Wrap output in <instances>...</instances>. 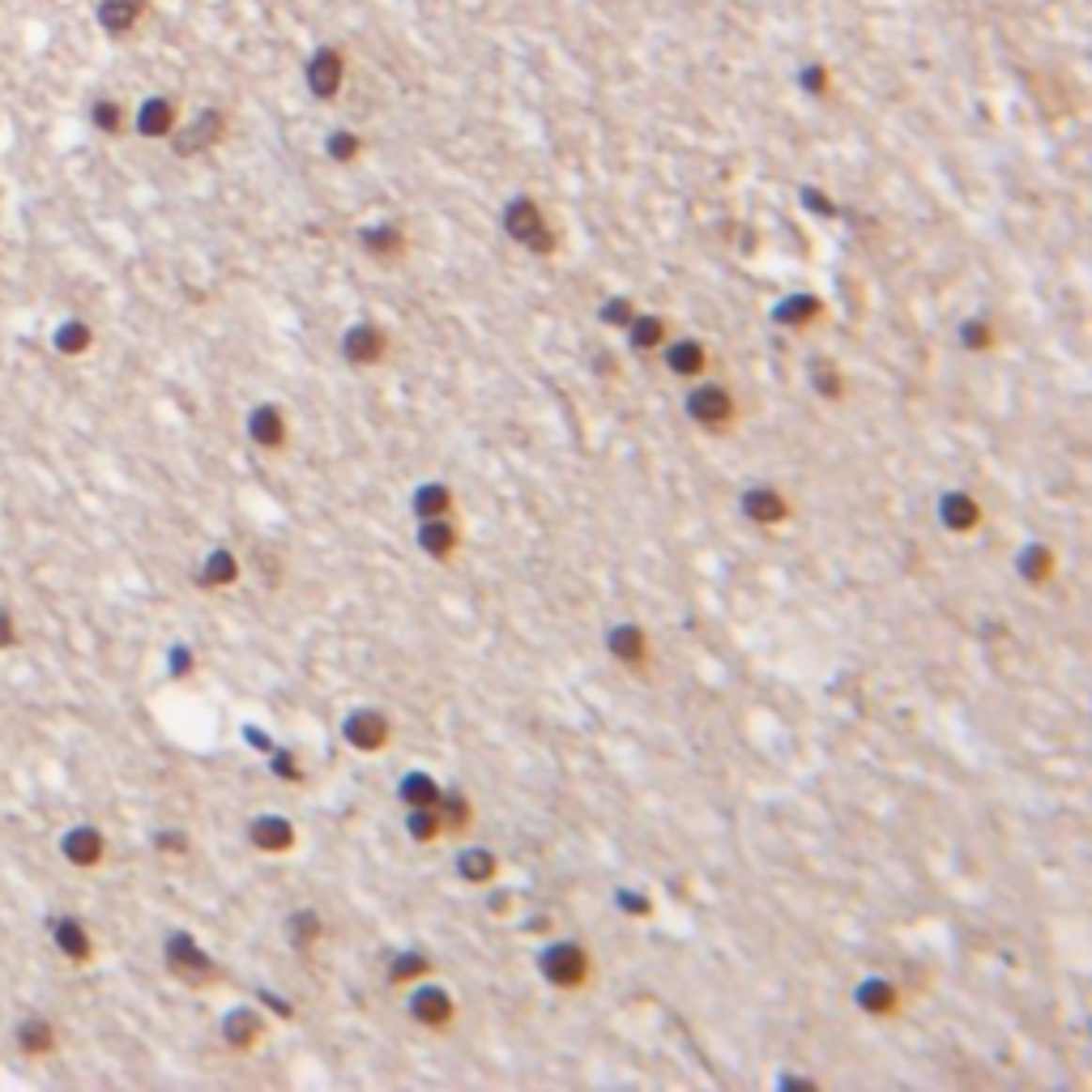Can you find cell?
Returning <instances> with one entry per match:
<instances>
[{"mask_svg":"<svg viewBox=\"0 0 1092 1092\" xmlns=\"http://www.w3.org/2000/svg\"><path fill=\"white\" fill-rule=\"evenodd\" d=\"M683 410H687V418L709 435H730L734 427H739V414H742L730 384L704 380V376L692 380V389H687V398H683Z\"/></svg>","mask_w":1092,"mask_h":1092,"instance_id":"cell-1","label":"cell"},{"mask_svg":"<svg viewBox=\"0 0 1092 1092\" xmlns=\"http://www.w3.org/2000/svg\"><path fill=\"white\" fill-rule=\"evenodd\" d=\"M538 973L546 986H555L559 994H581L593 986V956L576 939H559V944L542 947L538 956Z\"/></svg>","mask_w":1092,"mask_h":1092,"instance_id":"cell-2","label":"cell"},{"mask_svg":"<svg viewBox=\"0 0 1092 1092\" xmlns=\"http://www.w3.org/2000/svg\"><path fill=\"white\" fill-rule=\"evenodd\" d=\"M406 1011L418 1028H427V1033H448V1028L457 1024V999L448 994V986H440V981H431V977L410 986Z\"/></svg>","mask_w":1092,"mask_h":1092,"instance_id":"cell-3","label":"cell"},{"mask_svg":"<svg viewBox=\"0 0 1092 1092\" xmlns=\"http://www.w3.org/2000/svg\"><path fill=\"white\" fill-rule=\"evenodd\" d=\"M739 512L759 529H781L794 521V500L772 482H756L739 495Z\"/></svg>","mask_w":1092,"mask_h":1092,"instance_id":"cell-4","label":"cell"},{"mask_svg":"<svg viewBox=\"0 0 1092 1092\" xmlns=\"http://www.w3.org/2000/svg\"><path fill=\"white\" fill-rule=\"evenodd\" d=\"M606 653L632 675H648V666H653V640L636 619L615 623L611 636H606Z\"/></svg>","mask_w":1092,"mask_h":1092,"instance_id":"cell-5","label":"cell"},{"mask_svg":"<svg viewBox=\"0 0 1092 1092\" xmlns=\"http://www.w3.org/2000/svg\"><path fill=\"white\" fill-rule=\"evenodd\" d=\"M342 739L351 742L359 756H376V751L389 747L393 722H389V713H380V709H351L342 722Z\"/></svg>","mask_w":1092,"mask_h":1092,"instance_id":"cell-6","label":"cell"},{"mask_svg":"<svg viewBox=\"0 0 1092 1092\" xmlns=\"http://www.w3.org/2000/svg\"><path fill=\"white\" fill-rule=\"evenodd\" d=\"M167 969L176 973L184 986H193V991H201V986L218 981V964H213L210 952H205V947H196L188 935H176L167 944Z\"/></svg>","mask_w":1092,"mask_h":1092,"instance_id":"cell-7","label":"cell"},{"mask_svg":"<svg viewBox=\"0 0 1092 1092\" xmlns=\"http://www.w3.org/2000/svg\"><path fill=\"white\" fill-rule=\"evenodd\" d=\"M342 359L351 363V367H380V363L389 359V334L380 329V324L371 320H359L351 324L342 334Z\"/></svg>","mask_w":1092,"mask_h":1092,"instance_id":"cell-8","label":"cell"},{"mask_svg":"<svg viewBox=\"0 0 1092 1092\" xmlns=\"http://www.w3.org/2000/svg\"><path fill=\"white\" fill-rule=\"evenodd\" d=\"M508 235L521 243V248L538 252V257H546V252L555 248V235H551V226H546L542 210H538L529 196H521V201L508 205Z\"/></svg>","mask_w":1092,"mask_h":1092,"instance_id":"cell-9","label":"cell"},{"mask_svg":"<svg viewBox=\"0 0 1092 1092\" xmlns=\"http://www.w3.org/2000/svg\"><path fill=\"white\" fill-rule=\"evenodd\" d=\"M853 1003H858L862 1016L870 1020H900V1011H905V991H900L892 977H862L858 981V991H853Z\"/></svg>","mask_w":1092,"mask_h":1092,"instance_id":"cell-10","label":"cell"},{"mask_svg":"<svg viewBox=\"0 0 1092 1092\" xmlns=\"http://www.w3.org/2000/svg\"><path fill=\"white\" fill-rule=\"evenodd\" d=\"M939 521H944L947 534H977L981 525H986V508H981V500L973 495V491H944V500H939Z\"/></svg>","mask_w":1092,"mask_h":1092,"instance_id":"cell-11","label":"cell"},{"mask_svg":"<svg viewBox=\"0 0 1092 1092\" xmlns=\"http://www.w3.org/2000/svg\"><path fill=\"white\" fill-rule=\"evenodd\" d=\"M248 841L252 850L269 853V858H282V853H290L299 845V828L290 824L287 815H257L248 824Z\"/></svg>","mask_w":1092,"mask_h":1092,"instance_id":"cell-12","label":"cell"},{"mask_svg":"<svg viewBox=\"0 0 1092 1092\" xmlns=\"http://www.w3.org/2000/svg\"><path fill=\"white\" fill-rule=\"evenodd\" d=\"M662 363H666V371L679 380H700L713 367V354H709V346H704L700 337H679V342L662 346Z\"/></svg>","mask_w":1092,"mask_h":1092,"instance_id":"cell-13","label":"cell"},{"mask_svg":"<svg viewBox=\"0 0 1092 1092\" xmlns=\"http://www.w3.org/2000/svg\"><path fill=\"white\" fill-rule=\"evenodd\" d=\"M248 435H252V445L265 448V453H282L290 440V427H287V414H282V406H273V401H265V406H257L248 414Z\"/></svg>","mask_w":1092,"mask_h":1092,"instance_id":"cell-14","label":"cell"},{"mask_svg":"<svg viewBox=\"0 0 1092 1092\" xmlns=\"http://www.w3.org/2000/svg\"><path fill=\"white\" fill-rule=\"evenodd\" d=\"M418 551H423L427 559H435V564H448V559L457 555V546H461V534H457L453 517H435V521H418Z\"/></svg>","mask_w":1092,"mask_h":1092,"instance_id":"cell-15","label":"cell"},{"mask_svg":"<svg viewBox=\"0 0 1092 1092\" xmlns=\"http://www.w3.org/2000/svg\"><path fill=\"white\" fill-rule=\"evenodd\" d=\"M435 811H440L445 836H465L474 828V819H478V806H474V798L465 794V789H453V786H445V794H440Z\"/></svg>","mask_w":1092,"mask_h":1092,"instance_id":"cell-16","label":"cell"},{"mask_svg":"<svg viewBox=\"0 0 1092 1092\" xmlns=\"http://www.w3.org/2000/svg\"><path fill=\"white\" fill-rule=\"evenodd\" d=\"M457 875H461V883H470V888H491V883L500 880V858H495L487 845H470V850L457 853Z\"/></svg>","mask_w":1092,"mask_h":1092,"instance_id":"cell-17","label":"cell"},{"mask_svg":"<svg viewBox=\"0 0 1092 1092\" xmlns=\"http://www.w3.org/2000/svg\"><path fill=\"white\" fill-rule=\"evenodd\" d=\"M1016 568H1020V576H1024V585H1033V589H1046V585L1054 581V572H1058L1054 546H1050V542H1028L1024 551H1020Z\"/></svg>","mask_w":1092,"mask_h":1092,"instance_id":"cell-18","label":"cell"},{"mask_svg":"<svg viewBox=\"0 0 1092 1092\" xmlns=\"http://www.w3.org/2000/svg\"><path fill=\"white\" fill-rule=\"evenodd\" d=\"M265 1016L252 1007H235L231 1016L223 1020V1037H226V1046L231 1050H257L260 1046V1037H265Z\"/></svg>","mask_w":1092,"mask_h":1092,"instance_id":"cell-19","label":"cell"},{"mask_svg":"<svg viewBox=\"0 0 1092 1092\" xmlns=\"http://www.w3.org/2000/svg\"><path fill=\"white\" fill-rule=\"evenodd\" d=\"M410 508H414V517H418V521L453 517V512H457V495H453V487H448V482H423V487L414 491Z\"/></svg>","mask_w":1092,"mask_h":1092,"instance_id":"cell-20","label":"cell"},{"mask_svg":"<svg viewBox=\"0 0 1092 1092\" xmlns=\"http://www.w3.org/2000/svg\"><path fill=\"white\" fill-rule=\"evenodd\" d=\"M628 342H632V351H640V354L662 351V346L670 342L666 320H662V316H648V312H636L628 320Z\"/></svg>","mask_w":1092,"mask_h":1092,"instance_id":"cell-21","label":"cell"},{"mask_svg":"<svg viewBox=\"0 0 1092 1092\" xmlns=\"http://www.w3.org/2000/svg\"><path fill=\"white\" fill-rule=\"evenodd\" d=\"M811 389L819 393L824 401L841 406V401L850 398V376H845V371L836 367L833 359H815V363H811Z\"/></svg>","mask_w":1092,"mask_h":1092,"instance_id":"cell-22","label":"cell"},{"mask_svg":"<svg viewBox=\"0 0 1092 1092\" xmlns=\"http://www.w3.org/2000/svg\"><path fill=\"white\" fill-rule=\"evenodd\" d=\"M235 581H240V559H235V551H226V546L210 551V559H205V568H201L205 589H231Z\"/></svg>","mask_w":1092,"mask_h":1092,"instance_id":"cell-23","label":"cell"},{"mask_svg":"<svg viewBox=\"0 0 1092 1092\" xmlns=\"http://www.w3.org/2000/svg\"><path fill=\"white\" fill-rule=\"evenodd\" d=\"M398 794H401V803H406V806H435V803H440V794H445V786H440L431 772L414 769V772L401 777Z\"/></svg>","mask_w":1092,"mask_h":1092,"instance_id":"cell-24","label":"cell"},{"mask_svg":"<svg viewBox=\"0 0 1092 1092\" xmlns=\"http://www.w3.org/2000/svg\"><path fill=\"white\" fill-rule=\"evenodd\" d=\"M777 320L789 324V329H811V324L824 320V304L815 295H789L786 304L777 307Z\"/></svg>","mask_w":1092,"mask_h":1092,"instance_id":"cell-25","label":"cell"},{"mask_svg":"<svg viewBox=\"0 0 1092 1092\" xmlns=\"http://www.w3.org/2000/svg\"><path fill=\"white\" fill-rule=\"evenodd\" d=\"M406 836L414 845H435L445 836L440 811H435V806H406Z\"/></svg>","mask_w":1092,"mask_h":1092,"instance_id":"cell-26","label":"cell"},{"mask_svg":"<svg viewBox=\"0 0 1092 1092\" xmlns=\"http://www.w3.org/2000/svg\"><path fill=\"white\" fill-rule=\"evenodd\" d=\"M287 935H290V944H295V952H312V947L324 939L320 913H316V909H295L290 922H287Z\"/></svg>","mask_w":1092,"mask_h":1092,"instance_id":"cell-27","label":"cell"},{"mask_svg":"<svg viewBox=\"0 0 1092 1092\" xmlns=\"http://www.w3.org/2000/svg\"><path fill=\"white\" fill-rule=\"evenodd\" d=\"M423 977H431V960H427L423 952H401L398 960L389 964V986H398V991H410V986Z\"/></svg>","mask_w":1092,"mask_h":1092,"instance_id":"cell-28","label":"cell"},{"mask_svg":"<svg viewBox=\"0 0 1092 1092\" xmlns=\"http://www.w3.org/2000/svg\"><path fill=\"white\" fill-rule=\"evenodd\" d=\"M960 346L973 354H986L999 346V329H994V320H986V316H973V320L960 324Z\"/></svg>","mask_w":1092,"mask_h":1092,"instance_id":"cell-29","label":"cell"},{"mask_svg":"<svg viewBox=\"0 0 1092 1092\" xmlns=\"http://www.w3.org/2000/svg\"><path fill=\"white\" fill-rule=\"evenodd\" d=\"M65 853H69V862H77V866H94V862L102 858V836L90 833V828H77V833H69Z\"/></svg>","mask_w":1092,"mask_h":1092,"instance_id":"cell-30","label":"cell"},{"mask_svg":"<svg viewBox=\"0 0 1092 1092\" xmlns=\"http://www.w3.org/2000/svg\"><path fill=\"white\" fill-rule=\"evenodd\" d=\"M307 77H312L316 94H334L337 82H342V60H337L334 52H320V56L312 60V69H307Z\"/></svg>","mask_w":1092,"mask_h":1092,"instance_id":"cell-31","label":"cell"},{"mask_svg":"<svg viewBox=\"0 0 1092 1092\" xmlns=\"http://www.w3.org/2000/svg\"><path fill=\"white\" fill-rule=\"evenodd\" d=\"M56 944H60V952H65L69 960H90V935H86L73 917L56 922Z\"/></svg>","mask_w":1092,"mask_h":1092,"instance_id":"cell-32","label":"cell"},{"mask_svg":"<svg viewBox=\"0 0 1092 1092\" xmlns=\"http://www.w3.org/2000/svg\"><path fill=\"white\" fill-rule=\"evenodd\" d=\"M141 133L146 137H158V133H167L171 124H176V112H171V102H163V99H154V102H146L141 107Z\"/></svg>","mask_w":1092,"mask_h":1092,"instance_id":"cell-33","label":"cell"},{"mask_svg":"<svg viewBox=\"0 0 1092 1092\" xmlns=\"http://www.w3.org/2000/svg\"><path fill=\"white\" fill-rule=\"evenodd\" d=\"M218 129H223V120H218V116H210V112H205V116H201V120H196V124H193V129H188V133H184V137H179V149H184V154H193V149L210 146V141H213V137H218Z\"/></svg>","mask_w":1092,"mask_h":1092,"instance_id":"cell-34","label":"cell"},{"mask_svg":"<svg viewBox=\"0 0 1092 1092\" xmlns=\"http://www.w3.org/2000/svg\"><path fill=\"white\" fill-rule=\"evenodd\" d=\"M133 18H137V5H133V0H107V5H102V26L107 30L133 26Z\"/></svg>","mask_w":1092,"mask_h":1092,"instance_id":"cell-35","label":"cell"},{"mask_svg":"<svg viewBox=\"0 0 1092 1092\" xmlns=\"http://www.w3.org/2000/svg\"><path fill=\"white\" fill-rule=\"evenodd\" d=\"M363 243H367L371 252H401V248H406L401 231H393V226H380V231H363Z\"/></svg>","mask_w":1092,"mask_h":1092,"instance_id":"cell-36","label":"cell"},{"mask_svg":"<svg viewBox=\"0 0 1092 1092\" xmlns=\"http://www.w3.org/2000/svg\"><path fill=\"white\" fill-rule=\"evenodd\" d=\"M18 1041H22L26 1050H47V1046H52V1033H47L43 1020H30V1024L18 1033Z\"/></svg>","mask_w":1092,"mask_h":1092,"instance_id":"cell-37","label":"cell"},{"mask_svg":"<svg viewBox=\"0 0 1092 1092\" xmlns=\"http://www.w3.org/2000/svg\"><path fill=\"white\" fill-rule=\"evenodd\" d=\"M615 900H619V909H628L632 917H653V900H648V897H636V892H619Z\"/></svg>","mask_w":1092,"mask_h":1092,"instance_id":"cell-38","label":"cell"},{"mask_svg":"<svg viewBox=\"0 0 1092 1092\" xmlns=\"http://www.w3.org/2000/svg\"><path fill=\"white\" fill-rule=\"evenodd\" d=\"M632 299H611L606 304V324H619V329H628V320H632Z\"/></svg>","mask_w":1092,"mask_h":1092,"instance_id":"cell-39","label":"cell"},{"mask_svg":"<svg viewBox=\"0 0 1092 1092\" xmlns=\"http://www.w3.org/2000/svg\"><path fill=\"white\" fill-rule=\"evenodd\" d=\"M86 342H90V334H86L82 324H69L65 334H60V351H69V354L86 351Z\"/></svg>","mask_w":1092,"mask_h":1092,"instance_id":"cell-40","label":"cell"},{"mask_svg":"<svg viewBox=\"0 0 1092 1092\" xmlns=\"http://www.w3.org/2000/svg\"><path fill=\"white\" fill-rule=\"evenodd\" d=\"M359 154V141L351 137V133H337L334 137V158H354Z\"/></svg>","mask_w":1092,"mask_h":1092,"instance_id":"cell-41","label":"cell"},{"mask_svg":"<svg viewBox=\"0 0 1092 1092\" xmlns=\"http://www.w3.org/2000/svg\"><path fill=\"white\" fill-rule=\"evenodd\" d=\"M94 120H99L102 129H116V124H120V116H116V107H112V102H99V112H94Z\"/></svg>","mask_w":1092,"mask_h":1092,"instance_id":"cell-42","label":"cell"}]
</instances>
